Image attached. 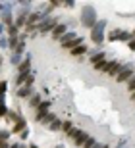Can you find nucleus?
Wrapping results in <instances>:
<instances>
[{"mask_svg": "<svg viewBox=\"0 0 135 148\" xmlns=\"http://www.w3.org/2000/svg\"><path fill=\"white\" fill-rule=\"evenodd\" d=\"M79 21L83 27L87 29H93L98 21V16H97V8L93 4H83L81 6V14H79Z\"/></svg>", "mask_w": 135, "mask_h": 148, "instance_id": "f257e3e1", "label": "nucleus"}, {"mask_svg": "<svg viewBox=\"0 0 135 148\" xmlns=\"http://www.w3.org/2000/svg\"><path fill=\"white\" fill-rule=\"evenodd\" d=\"M106 25H108V21L106 19H98L97 21V25L91 29V40H93V44H97V46H100V44L104 42V31H106Z\"/></svg>", "mask_w": 135, "mask_h": 148, "instance_id": "f03ea898", "label": "nucleus"}, {"mask_svg": "<svg viewBox=\"0 0 135 148\" xmlns=\"http://www.w3.org/2000/svg\"><path fill=\"white\" fill-rule=\"evenodd\" d=\"M60 23H62V21H60L56 16H50V17H46V19H43V21L39 23V25H37V31H39V33H43V35L52 33V31L58 27Z\"/></svg>", "mask_w": 135, "mask_h": 148, "instance_id": "7ed1b4c3", "label": "nucleus"}, {"mask_svg": "<svg viewBox=\"0 0 135 148\" xmlns=\"http://www.w3.org/2000/svg\"><path fill=\"white\" fill-rule=\"evenodd\" d=\"M108 40H110V42H114V40L129 42V40H133V33L124 31V29H112V31H110V35H108Z\"/></svg>", "mask_w": 135, "mask_h": 148, "instance_id": "20e7f679", "label": "nucleus"}, {"mask_svg": "<svg viewBox=\"0 0 135 148\" xmlns=\"http://www.w3.org/2000/svg\"><path fill=\"white\" fill-rule=\"evenodd\" d=\"M133 75H135V71H133V64H127V66H124L122 73L116 77V81H118V83H127Z\"/></svg>", "mask_w": 135, "mask_h": 148, "instance_id": "39448f33", "label": "nucleus"}, {"mask_svg": "<svg viewBox=\"0 0 135 148\" xmlns=\"http://www.w3.org/2000/svg\"><path fill=\"white\" fill-rule=\"evenodd\" d=\"M122 69H124V66L120 64V62H108V75L110 77H118L120 73H122Z\"/></svg>", "mask_w": 135, "mask_h": 148, "instance_id": "423d86ee", "label": "nucleus"}, {"mask_svg": "<svg viewBox=\"0 0 135 148\" xmlns=\"http://www.w3.org/2000/svg\"><path fill=\"white\" fill-rule=\"evenodd\" d=\"M66 33H68V23L64 21V23H60V25H58L56 29H54V31H52L50 35H52V38H54V40H60V38L64 37Z\"/></svg>", "mask_w": 135, "mask_h": 148, "instance_id": "0eeeda50", "label": "nucleus"}, {"mask_svg": "<svg viewBox=\"0 0 135 148\" xmlns=\"http://www.w3.org/2000/svg\"><path fill=\"white\" fill-rule=\"evenodd\" d=\"M33 94H35V92H33V88L25 87V85L19 87V88H16V98H31Z\"/></svg>", "mask_w": 135, "mask_h": 148, "instance_id": "6e6552de", "label": "nucleus"}, {"mask_svg": "<svg viewBox=\"0 0 135 148\" xmlns=\"http://www.w3.org/2000/svg\"><path fill=\"white\" fill-rule=\"evenodd\" d=\"M27 129V121H25V117H19V119L16 121V123H14V129H12V133H14V135H19V133L21 131H25Z\"/></svg>", "mask_w": 135, "mask_h": 148, "instance_id": "1a4fd4ad", "label": "nucleus"}, {"mask_svg": "<svg viewBox=\"0 0 135 148\" xmlns=\"http://www.w3.org/2000/svg\"><path fill=\"white\" fill-rule=\"evenodd\" d=\"M29 71H31V56H27L17 67V73H29Z\"/></svg>", "mask_w": 135, "mask_h": 148, "instance_id": "9d476101", "label": "nucleus"}, {"mask_svg": "<svg viewBox=\"0 0 135 148\" xmlns=\"http://www.w3.org/2000/svg\"><path fill=\"white\" fill-rule=\"evenodd\" d=\"M79 37V35L75 33V31H68V33L64 35V37L60 38V44H62V46H64V44H68V42H71V40H75V38Z\"/></svg>", "mask_w": 135, "mask_h": 148, "instance_id": "9b49d317", "label": "nucleus"}, {"mask_svg": "<svg viewBox=\"0 0 135 148\" xmlns=\"http://www.w3.org/2000/svg\"><path fill=\"white\" fill-rule=\"evenodd\" d=\"M27 102H29V108H35V110H37L39 106H41V102H43V96H41V94H37V92H35V94H33V96H31V98L27 100Z\"/></svg>", "mask_w": 135, "mask_h": 148, "instance_id": "f8f14e48", "label": "nucleus"}, {"mask_svg": "<svg viewBox=\"0 0 135 148\" xmlns=\"http://www.w3.org/2000/svg\"><path fill=\"white\" fill-rule=\"evenodd\" d=\"M106 60V52H102V50H98V52H93L91 54V64L95 66V64H98V62Z\"/></svg>", "mask_w": 135, "mask_h": 148, "instance_id": "ddd939ff", "label": "nucleus"}, {"mask_svg": "<svg viewBox=\"0 0 135 148\" xmlns=\"http://www.w3.org/2000/svg\"><path fill=\"white\" fill-rule=\"evenodd\" d=\"M87 138H89V135H87L85 131H81V129H79V133H77L75 138H73V140H75V146H83Z\"/></svg>", "mask_w": 135, "mask_h": 148, "instance_id": "4468645a", "label": "nucleus"}, {"mask_svg": "<svg viewBox=\"0 0 135 148\" xmlns=\"http://www.w3.org/2000/svg\"><path fill=\"white\" fill-rule=\"evenodd\" d=\"M81 44H83V37H77L75 40H71V42H68V44H64V46H62V48H66V50H73V48H77V46H81Z\"/></svg>", "mask_w": 135, "mask_h": 148, "instance_id": "2eb2a0df", "label": "nucleus"}, {"mask_svg": "<svg viewBox=\"0 0 135 148\" xmlns=\"http://www.w3.org/2000/svg\"><path fill=\"white\" fill-rule=\"evenodd\" d=\"M62 125H64V121H62V119H54L52 123L48 125V131H52V133H58V131H62Z\"/></svg>", "mask_w": 135, "mask_h": 148, "instance_id": "dca6fc26", "label": "nucleus"}, {"mask_svg": "<svg viewBox=\"0 0 135 148\" xmlns=\"http://www.w3.org/2000/svg\"><path fill=\"white\" fill-rule=\"evenodd\" d=\"M21 54H16V52H12V56H10V64L14 67H19V64H21Z\"/></svg>", "mask_w": 135, "mask_h": 148, "instance_id": "f3484780", "label": "nucleus"}, {"mask_svg": "<svg viewBox=\"0 0 135 148\" xmlns=\"http://www.w3.org/2000/svg\"><path fill=\"white\" fill-rule=\"evenodd\" d=\"M85 52H87V46H85V44H81V46H77V48L71 50L70 54H71V56H83Z\"/></svg>", "mask_w": 135, "mask_h": 148, "instance_id": "a211bd4d", "label": "nucleus"}, {"mask_svg": "<svg viewBox=\"0 0 135 148\" xmlns=\"http://www.w3.org/2000/svg\"><path fill=\"white\" fill-rule=\"evenodd\" d=\"M54 119H58V117H56V114H50V112H48V114L44 115V119H43V121H41V123H44V125L48 127V125H50V123H52V121H54Z\"/></svg>", "mask_w": 135, "mask_h": 148, "instance_id": "6ab92c4d", "label": "nucleus"}, {"mask_svg": "<svg viewBox=\"0 0 135 148\" xmlns=\"http://www.w3.org/2000/svg\"><path fill=\"white\" fill-rule=\"evenodd\" d=\"M93 67H95L97 71H108V62L102 60V62H98V64H95Z\"/></svg>", "mask_w": 135, "mask_h": 148, "instance_id": "aec40b11", "label": "nucleus"}, {"mask_svg": "<svg viewBox=\"0 0 135 148\" xmlns=\"http://www.w3.org/2000/svg\"><path fill=\"white\" fill-rule=\"evenodd\" d=\"M8 37H19V27L17 25H12V27H8Z\"/></svg>", "mask_w": 135, "mask_h": 148, "instance_id": "412c9836", "label": "nucleus"}, {"mask_svg": "<svg viewBox=\"0 0 135 148\" xmlns=\"http://www.w3.org/2000/svg\"><path fill=\"white\" fill-rule=\"evenodd\" d=\"M0 48H2V50L10 48V38H8V35H4V37H0Z\"/></svg>", "mask_w": 135, "mask_h": 148, "instance_id": "4be33fe9", "label": "nucleus"}, {"mask_svg": "<svg viewBox=\"0 0 135 148\" xmlns=\"http://www.w3.org/2000/svg\"><path fill=\"white\" fill-rule=\"evenodd\" d=\"M10 135H12V131H8V129H2V131H0V143H8Z\"/></svg>", "mask_w": 135, "mask_h": 148, "instance_id": "5701e85b", "label": "nucleus"}, {"mask_svg": "<svg viewBox=\"0 0 135 148\" xmlns=\"http://www.w3.org/2000/svg\"><path fill=\"white\" fill-rule=\"evenodd\" d=\"M8 38H10V50H16L19 44V37H8Z\"/></svg>", "mask_w": 135, "mask_h": 148, "instance_id": "b1692460", "label": "nucleus"}, {"mask_svg": "<svg viewBox=\"0 0 135 148\" xmlns=\"http://www.w3.org/2000/svg\"><path fill=\"white\" fill-rule=\"evenodd\" d=\"M95 144H97V140H95V137H89V138L85 140V144H83L81 148H93Z\"/></svg>", "mask_w": 135, "mask_h": 148, "instance_id": "393cba45", "label": "nucleus"}, {"mask_svg": "<svg viewBox=\"0 0 135 148\" xmlns=\"http://www.w3.org/2000/svg\"><path fill=\"white\" fill-rule=\"evenodd\" d=\"M6 92H8V83L0 81V96H6Z\"/></svg>", "mask_w": 135, "mask_h": 148, "instance_id": "a878e982", "label": "nucleus"}, {"mask_svg": "<svg viewBox=\"0 0 135 148\" xmlns=\"http://www.w3.org/2000/svg\"><path fill=\"white\" fill-rule=\"evenodd\" d=\"M23 50H25V40H19V44H17V48L14 50L16 54H23Z\"/></svg>", "mask_w": 135, "mask_h": 148, "instance_id": "bb28decb", "label": "nucleus"}, {"mask_svg": "<svg viewBox=\"0 0 135 148\" xmlns=\"http://www.w3.org/2000/svg\"><path fill=\"white\" fill-rule=\"evenodd\" d=\"M71 129H73V125H71V121H64V125H62V131H64V133H70Z\"/></svg>", "mask_w": 135, "mask_h": 148, "instance_id": "cd10ccee", "label": "nucleus"}, {"mask_svg": "<svg viewBox=\"0 0 135 148\" xmlns=\"http://www.w3.org/2000/svg\"><path fill=\"white\" fill-rule=\"evenodd\" d=\"M127 90H129V92H133V90H135V75L127 81Z\"/></svg>", "mask_w": 135, "mask_h": 148, "instance_id": "c85d7f7f", "label": "nucleus"}, {"mask_svg": "<svg viewBox=\"0 0 135 148\" xmlns=\"http://www.w3.org/2000/svg\"><path fill=\"white\" fill-rule=\"evenodd\" d=\"M33 83H35V73H31V75H29V79L25 81V87H31L33 88Z\"/></svg>", "mask_w": 135, "mask_h": 148, "instance_id": "c756f323", "label": "nucleus"}, {"mask_svg": "<svg viewBox=\"0 0 135 148\" xmlns=\"http://www.w3.org/2000/svg\"><path fill=\"white\" fill-rule=\"evenodd\" d=\"M8 106H0V117H6V115H8Z\"/></svg>", "mask_w": 135, "mask_h": 148, "instance_id": "7c9ffc66", "label": "nucleus"}, {"mask_svg": "<svg viewBox=\"0 0 135 148\" xmlns=\"http://www.w3.org/2000/svg\"><path fill=\"white\" fill-rule=\"evenodd\" d=\"M50 6L52 8H58V6H64V2L62 0H50Z\"/></svg>", "mask_w": 135, "mask_h": 148, "instance_id": "2f4dec72", "label": "nucleus"}, {"mask_svg": "<svg viewBox=\"0 0 135 148\" xmlns=\"http://www.w3.org/2000/svg\"><path fill=\"white\" fill-rule=\"evenodd\" d=\"M64 6L66 8H75V2L73 0H64Z\"/></svg>", "mask_w": 135, "mask_h": 148, "instance_id": "473e14b6", "label": "nucleus"}, {"mask_svg": "<svg viewBox=\"0 0 135 148\" xmlns=\"http://www.w3.org/2000/svg\"><path fill=\"white\" fill-rule=\"evenodd\" d=\"M27 137H29V129H25V131H21V133H19V138H21V140H25Z\"/></svg>", "mask_w": 135, "mask_h": 148, "instance_id": "72a5a7b5", "label": "nucleus"}, {"mask_svg": "<svg viewBox=\"0 0 135 148\" xmlns=\"http://www.w3.org/2000/svg\"><path fill=\"white\" fill-rule=\"evenodd\" d=\"M6 31H8V27H6L4 23L0 21V37H4V33H6Z\"/></svg>", "mask_w": 135, "mask_h": 148, "instance_id": "f704fd0d", "label": "nucleus"}, {"mask_svg": "<svg viewBox=\"0 0 135 148\" xmlns=\"http://www.w3.org/2000/svg\"><path fill=\"white\" fill-rule=\"evenodd\" d=\"M127 46H129V50H133V52H135V38H133V40H129V42H127Z\"/></svg>", "mask_w": 135, "mask_h": 148, "instance_id": "c9c22d12", "label": "nucleus"}, {"mask_svg": "<svg viewBox=\"0 0 135 148\" xmlns=\"http://www.w3.org/2000/svg\"><path fill=\"white\" fill-rule=\"evenodd\" d=\"M93 148H110V146H108V144H102V143H97Z\"/></svg>", "mask_w": 135, "mask_h": 148, "instance_id": "e433bc0d", "label": "nucleus"}, {"mask_svg": "<svg viewBox=\"0 0 135 148\" xmlns=\"http://www.w3.org/2000/svg\"><path fill=\"white\" fill-rule=\"evenodd\" d=\"M0 106H6V96H0Z\"/></svg>", "mask_w": 135, "mask_h": 148, "instance_id": "4c0bfd02", "label": "nucleus"}, {"mask_svg": "<svg viewBox=\"0 0 135 148\" xmlns=\"http://www.w3.org/2000/svg\"><path fill=\"white\" fill-rule=\"evenodd\" d=\"M19 144H21V143H12L10 148H19Z\"/></svg>", "mask_w": 135, "mask_h": 148, "instance_id": "58836bf2", "label": "nucleus"}, {"mask_svg": "<svg viewBox=\"0 0 135 148\" xmlns=\"http://www.w3.org/2000/svg\"><path fill=\"white\" fill-rule=\"evenodd\" d=\"M29 148H39V146H37L35 143H31V144H29Z\"/></svg>", "mask_w": 135, "mask_h": 148, "instance_id": "ea45409f", "label": "nucleus"}, {"mask_svg": "<svg viewBox=\"0 0 135 148\" xmlns=\"http://www.w3.org/2000/svg\"><path fill=\"white\" fill-rule=\"evenodd\" d=\"M2 64H4V58H2V54H0V66H2Z\"/></svg>", "mask_w": 135, "mask_h": 148, "instance_id": "a19ab883", "label": "nucleus"}, {"mask_svg": "<svg viewBox=\"0 0 135 148\" xmlns=\"http://www.w3.org/2000/svg\"><path fill=\"white\" fill-rule=\"evenodd\" d=\"M56 148H66V146H64V144H56Z\"/></svg>", "mask_w": 135, "mask_h": 148, "instance_id": "79ce46f5", "label": "nucleus"}, {"mask_svg": "<svg viewBox=\"0 0 135 148\" xmlns=\"http://www.w3.org/2000/svg\"><path fill=\"white\" fill-rule=\"evenodd\" d=\"M19 148H27V146H25V144H23V143H21V144H19Z\"/></svg>", "mask_w": 135, "mask_h": 148, "instance_id": "37998d69", "label": "nucleus"}, {"mask_svg": "<svg viewBox=\"0 0 135 148\" xmlns=\"http://www.w3.org/2000/svg\"><path fill=\"white\" fill-rule=\"evenodd\" d=\"M131 33H133V38H135V29H133V31H131Z\"/></svg>", "mask_w": 135, "mask_h": 148, "instance_id": "c03bdc74", "label": "nucleus"}, {"mask_svg": "<svg viewBox=\"0 0 135 148\" xmlns=\"http://www.w3.org/2000/svg\"><path fill=\"white\" fill-rule=\"evenodd\" d=\"M0 6H2V2H0Z\"/></svg>", "mask_w": 135, "mask_h": 148, "instance_id": "a18cd8bd", "label": "nucleus"}]
</instances>
